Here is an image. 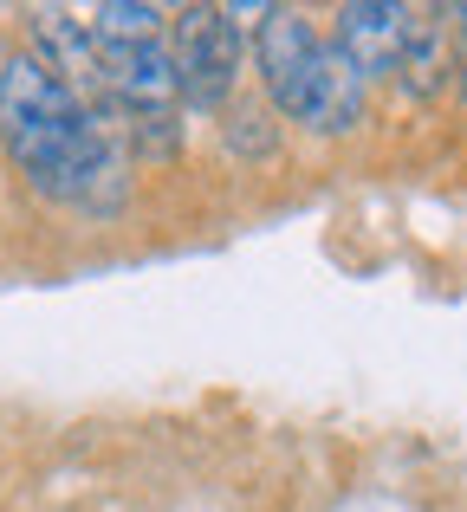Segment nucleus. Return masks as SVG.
Masks as SVG:
<instances>
[{
  "label": "nucleus",
  "instance_id": "nucleus-5",
  "mask_svg": "<svg viewBox=\"0 0 467 512\" xmlns=\"http://www.w3.org/2000/svg\"><path fill=\"white\" fill-rule=\"evenodd\" d=\"M364 104H370V78L351 65V52H344L338 39H325L318 72H312V98H305L299 124H312L318 137H344V130L364 124Z\"/></svg>",
  "mask_w": 467,
  "mask_h": 512
},
{
  "label": "nucleus",
  "instance_id": "nucleus-1",
  "mask_svg": "<svg viewBox=\"0 0 467 512\" xmlns=\"http://www.w3.org/2000/svg\"><path fill=\"white\" fill-rule=\"evenodd\" d=\"M176 85H182V104L195 111H221L234 98V78H240V33L228 26L221 7H182L176 13Z\"/></svg>",
  "mask_w": 467,
  "mask_h": 512
},
{
  "label": "nucleus",
  "instance_id": "nucleus-2",
  "mask_svg": "<svg viewBox=\"0 0 467 512\" xmlns=\"http://www.w3.org/2000/svg\"><path fill=\"white\" fill-rule=\"evenodd\" d=\"M318 26L305 20L299 7H273L266 26L253 33V65H260V85L273 98V111L286 117H305V98H312V72H318Z\"/></svg>",
  "mask_w": 467,
  "mask_h": 512
},
{
  "label": "nucleus",
  "instance_id": "nucleus-7",
  "mask_svg": "<svg viewBox=\"0 0 467 512\" xmlns=\"http://www.w3.org/2000/svg\"><path fill=\"white\" fill-rule=\"evenodd\" d=\"M91 33H98V46H150V39H163V7L104 0V7H91Z\"/></svg>",
  "mask_w": 467,
  "mask_h": 512
},
{
  "label": "nucleus",
  "instance_id": "nucleus-3",
  "mask_svg": "<svg viewBox=\"0 0 467 512\" xmlns=\"http://www.w3.org/2000/svg\"><path fill=\"white\" fill-rule=\"evenodd\" d=\"M33 52L91 104V111H111V91H104V46H98V33H91V20H78V13H65V7H39L33 13Z\"/></svg>",
  "mask_w": 467,
  "mask_h": 512
},
{
  "label": "nucleus",
  "instance_id": "nucleus-6",
  "mask_svg": "<svg viewBox=\"0 0 467 512\" xmlns=\"http://www.w3.org/2000/svg\"><path fill=\"white\" fill-rule=\"evenodd\" d=\"M448 78H455V20L448 13H416L403 39V59H396V85L409 98H435Z\"/></svg>",
  "mask_w": 467,
  "mask_h": 512
},
{
  "label": "nucleus",
  "instance_id": "nucleus-8",
  "mask_svg": "<svg viewBox=\"0 0 467 512\" xmlns=\"http://www.w3.org/2000/svg\"><path fill=\"white\" fill-rule=\"evenodd\" d=\"M0 72H7V52H0Z\"/></svg>",
  "mask_w": 467,
  "mask_h": 512
},
{
  "label": "nucleus",
  "instance_id": "nucleus-4",
  "mask_svg": "<svg viewBox=\"0 0 467 512\" xmlns=\"http://www.w3.org/2000/svg\"><path fill=\"white\" fill-rule=\"evenodd\" d=\"M409 20H416V13L396 7V0H351V7H338V33H331V39L351 52V65L364 78H396Z\"/></svg>",
  "mask_w": 467,
  "mask_h": 512
}]
</instances>
